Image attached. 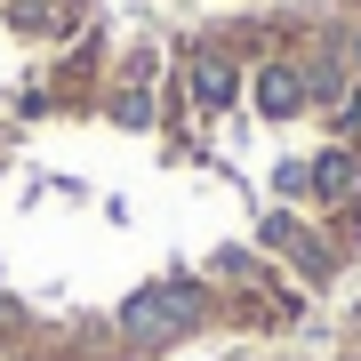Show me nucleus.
<instances>
[{
    "label": "nucleus",
    "mask_w": 361,
    "mask_h": 361,
    "mask_svg": "<svg viewBox=\"0 0 361 361\" xmlns=\"http://www.w3.org/2000/svg\"><path fill=\"white\" fill-rule=\"evenodd\" d=\"M249 361H297V353H249Z\"/></svg>",
    "instance_id": "nucleus-1"
}]
</instances>
